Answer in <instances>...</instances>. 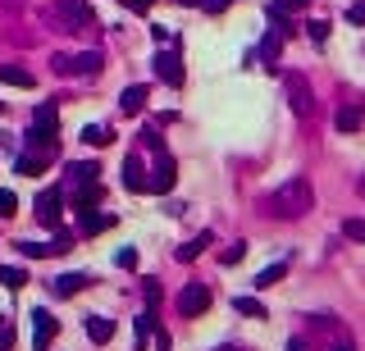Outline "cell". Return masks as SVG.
<instances>
[{"label": "cell", "instance_id": "1", "mask_svg": "<svg viewBox=\"0 0 365 351\" xmlns=\"http://www.w3.org/2000/svg\"><path fill=\"white\" fill-rule=\"evenodd\" d=\"M311 210H315V187L306 173H292L287 183H278V192L265 197V214H274V219H302Z\"/></svg>", "mask_w": 365, "mask_h": 351}, {"label": "cell", "instance_id": "2", "mask_svg": "<svg viewBox=\"0 0 365 351\" xmlns=\"http://www.w3.org/2000/svg\"><path fill=\"white\" fill-rule=\"evenodd\" d=\"M42 18H46V23H55L60 32H82V27L92 23V9L82 5V0H64V5H46Z\"/></svg>", "mask_w": 365, "mask_h": 351}, {"label": "cell", "instance_id": "3", "mask_svg": "<svg viewBox=\"0 0 365 351\" xmlns=\"http://www.w3.org/2000/svg\"><path fill=\"white\" fill-rule=\"evenodd\" d=\"M51 69L60 73V78H96L105 69V60H101V51H82V55H55L51 60Z\"/></svg>", "mask_w": 365, "mask_h": 351}, {"label": "cell", "instance_id": "4", "mask_svg": "<svg viewBox=\"0 0 365 351\" xmlns=\"http://www.w3.org/2000/svg\"><path fill=\"white\" fill-rule=\"evenodd\" d=\"M283 92H287V105H292L297 119H311L315 92H311V82H306V73H283Z\"/></svg>", "mask_w": 365, "mask_h": 351}, {"label": "cell", "instance_id": "5", "mask_svg": "<svg viewBox=\"0 0 365 351\" xmlns=\"http://www.w3.org/2000/svg\"><path fill=\"white\" fill-rule=\"evenodd\" d=\"M174 183H178V160L169 151H156V169H151V178H147V192L165 197V192H174Z\"/></svg>", "mask_w": 365, "mask_h": 351}, {"label": "cell", "instance_id": "6", "mask_svg": "<svg viewBox=\"0 0 365 351\" xmlns=\"http://www.w3.org/2000/svg\"><path fill=\"white\" fill-rule=\"evenodd\" d=\"M210 301H215V297H210V288H206V283H187V288L178 292V301H174V306H178V315H182V319H192V315H206V310H210Z\"/></svg>", "mask_w": 365, "mask_h": 351}, {"label": "cell", "instance_id": "7", "mask_svg": "<svg viewBox=\"0 0 365 351\" xmlns=\"http://www.w3.org/2000/svg\"><path fill=\"white\" fill-rule=\"evenodd\" d=\"M32 328H37V333H32V351H46V347H51V338L60 333V319L42 306V310H32Z\"/></svg>", "mask_w": 365, "mask_h": 351}, {"label": "cell", "instance_id": "8", "mask_svg": "<svg viewBox=\"0 0 365 351\" xmlns=\"http://www.w3.org/2000/svg\"><path fill=\"white\" fill-rule=\"evenodd\" d=\"M60 206H64V192L60 187H46L42 197H37V219H42L46 228H60Z\"/></svg>", "mask_w": 365, "mask_h": 351}, {"label": "cell", "instance_id": "9", "mask_svg": "<svg viewBox=\"0 0 365 351\" xmlns=\"http://www.w3.org/2000/svg\"><path fill=\"white\" fill-rule=\"evenodd\" d=\"M55 137H60L55 128H42V123H32V128L23 133V146H27V151H37V155H55V151H60V142H55Z\"/></svg>", "mask_w": 365, "mask_h": 351}, {"label": "cell", "instance_id": "10", "mask_svg": "<svg viewBox=\"0 0 365 351\" xmlns=\"http://www.w3.org/2000/svg\"><path fill=\"white\" fill-rule=\"evenodd\" d=\"M151 69H156L160 82H169V87H182V60L174 51H160L156 60H151Z\"/></svg>", "mask_w": 365, "mask_h": 351}, {"label": "cell", "instance_id": "11", "mask_svg": "<svg viewBox=\"0 0 365 351\" xmlns=\"http://www.w3.org/2000/svg\"><path fill=\"white\" fill-rule=\"evenodd\" d=\"M147 178H151L147 164H142V155H137V151H132L128 160H123V187H128V192H147Z\"/></svg>", "mask_w": 365, "mask_h": 351}, {"label": "cell", "instance_id": "12", "mask_svg": "<svg viewBox=\"0 0 365 351\" xmlns=\"http://www.w3.org/2000/svg\"><path fill=\"white\" fill-rule=\"evenodd\" d=\"M147 96H151V87H147V82H132V87H123V96H119V110H123V114H142V110H147Z\"/></svg>", "mask_w": 365, "mask_h": 351}, {"label": "cell", "instance_id": "13", "mask_svg": "<svg viewBox=\"0 0 365 351\" xmlns=\"http://www.w3.org/2000/svg\"><path fill=\"white\" fill-rule=\"evenodd\" d=\"M333 128H338L342 137H347V133H361L365 128V110L361 105H342V110L333 114Z\"/></svg>", "mask_w": 365, "mask_h": 351}, {"label": "cell", "instance_id": "14", "mask_svg": "<svg viewBox=\"0 0 365 351\" xmlns=\"http://www.w3.org/2000/svg\"><path fill=\"white\" fill-rule=\"evenodd\" d=\"M206 247H215V233H210V228H206V233H197V238H192V242H182V247L174 251V256L182 260V265H192V260H197V256H201V251H206Z\"/></svg>", "mask_w": 365, "mask_h": 351}, {"label": "cell", "instance_id": "15", "mask_svg": "<svg viewBox=\"0 0 365 351\" xmlns=\"http://www.w3.org/2000/svg\"><path fill=\"white\" fill-rule=\"evenodd\" d=\"M278 51H283V32L274 27V32L261 42V64H265V73H278Z\"/></svg>", "mask_w": 365, "mask_h": 351}, {"label": "cell", "instance_id": "16", "mask_svg": "<svg viewBox=\"0 0 365 351\" xmlns=\"http://www.w3.org/2000/svg\"><path fill=\"white\" fill-rule=\"evenodd\" d=\"M0 82H9V87H23V92H27V87H37V78L27 73L23 64H0Z\"/></svg>", "mask_w": 365, "mask_h": 351}, {"label": "cell", "instance_id": "17", "mask_svg": "<svg viewBox=\"0 0 365 351\" xmlns=\"http://www.w3.org/2000/svg\"><path fill=\"white\" fill-rule=\"evenodd\" d=\"M87 283H92L87 274H60V278L51 283V292H55V297H73V292H82Z\"/></svg>", "mask_w": 365, "mask_h": 351}, {"label": "cell", "instance_id": "18", "mask_svg": "<svg viewBox=\"0 0 365 351\" xmlns=\"http://www.w3.org/2000/svg\"><path fill=\"white\" fill-rule=\"evenodd\" d=\"M46 160H51V155H37V151H23V155H18V160H14V169L23 173V178H37V173L46 169Z\"/></svg>", "mask_w": 365, "mask_h": 351}, {"label": "cell", "instance_id": "19", "mask_svg": "<svg viewBox=\"0 0 365 351\" xmlns=\"http://www.w3.org/2000/svg\"><path fill=\"white\" fill-rule=\"evenodd\" d=\"M96 201H101V178L78 183V192H73V206H78V210H92Z\"/></svg>", "mask_w": 365, "mask_h": 351}, {"label": "cell", "instance_id": "20", "mask_svg": "<svg viewBox=\"0 0 365 351\" xmlns=\"http://www.w3.org/2000/svg\"><path fill=\"white\" fill-rule=\"evenodd\" d=\"M87 338H92V343H110V338H114V319L87 315Z\"/></svg>", "mask_w": 365, "mask_h": 351}, {"label": "cell", "instance_id": "21", "mask_svg": "<svg viewBox=\"0 0 365 351\" xmlns=\"http://www.w3.org/2000/svg\"><path fill=\"white\" fill-rule=\"evenodd\" d=\"M110 214H96V210H78V228L82 233H105V228H110Z\"/></svg>", "mask_w": 365, "mask_h": 351}, {"label": "cell", "instance_id": "22", "mask_svg": "<svg viewBox=\"0 0 365 351\" xmlns=\"http://www.w3.org/2000/svg\"><path fill=\"white\" fill-rule=\"evenodd\" d=\"M233 310H237V315H247V319H265V306L256 297H242V292L233 297Z\"/></svg>", "mask_w": 365, "mask_h": 351}, {"label": "cell", "instance_id": "23", "mask_svg": "<svg viewBox=\"0 0 365 351\" xmlns=\"http://www.w3.org/2000/svg\"><path fill=\"white\" fill-rule=\"evenodd\" d=\"M82 142H87V146H110L114 133L105 128V123H87V128H82Z\"/></svg>", "mask_w": 365, "mask_h": 351}, {"label": "cell", "instance_id": "24", "mask_svg": "<svg viewBox=\"0 0 365 351\" xmlns=\"http://www.w3.org/2000/svg\"><path fill=\"white\" fill-rule=\"evenodd\" d=\"M283 274H287V260H278V265H270V269L256 274V288H274V283H283Z\"/></svg>", "mask_w": 365, "mask_h": 351}, {"label": "cell", "instance_id": "25", "mask_svg": "<svg viewBox=\"0 0 365 351\" xmlns=\"http://www.w3.org/2000/svg\"><path fill=\"white\" fill-rule=\"evenodd\" d=\"M32 123H42V128H55V133H60V110H55V105H51V101H46V105H37V114H32Z\"/></svg>", "mask_w": 365, "mask_h": 351}, {"label": "cell", "instance_id": "26", "mask_svg": "<svg viewBox=\"0 0 365 351\" xmlns=\"http://www.w3.org/2000/svg\"><path fill=\"white\" fill-rule=\"evenodd\" d=\"M242 256H247V242L237 238V242H228V247L219 251V265H224V269H233V265H237V260H242Z\"/></svg>", "mask_w": 365, "mask_h": 351}, {"label": "cell", "instance_id": "27", "mask_svg": "<svg viewBox=\"0 0 365 351\" xmlns=\"http://www.w3.org/2000/svg\"><path fill=\"white\" fill-rule=\"evenodd\" d=\"M0 283H5V288H23V283H27V269H18V265H0Z\"/></svg>", "mask_w": 365, "mask_h": 351}, {"label": "cell", "instance_id": "28", "mask_svg": "<svg viewBox=\"0 0 365 351\" xmlns=\"http://www.w3.org/2000/svg\"><path fill=\"white\" fill-rule=\"evenodd\" d=\"M342 238H347V242H365V219L347 214V219H342Z\"/></svg>", "mask_w": 365, "mask_h": 351}, {"label": "cell", "instance_id": "29", "mask_svg": "<svg viewBox=\"0 0 365 351\" xmlns=\"http://www.w3.org/2000/svg\"><path fill=\"white\" fill-rule=\"evenodd\" d=\"M64 251H73V233L55 228V242H51V256H64Z\"/></svg>", "mask_w": 365, "mask_h": 351}, {"label": "cell", "instance_id": "30", "mask_svg": "<svg viewBox=\"0 0 365 351\" xmlns=\"http://www.w3.org/2000/svg\"><path fill=\"white\" fill-rule=\"evenodd\" d=\"M96 173H101L96 164H69V178H73V183H92Z\"/></svg>", "mask_w": 365, "mask_h": 351}, {"label": "cell", "instance_id": "31", "mask_svg": "<svg viewBox=\"0 0 365 351\" xmlns=\"http://www.w3.org/2000/svg\"><path fill=\"white\" fill-rule=\"evenodd\" d=\"M151 324H156V315H151V310H147V315H137V347H132V351H142V347H147Z\"/></svg>", "mask_w": 365, "mask_h": 351}, {"label": "cell", "instance_id": "32", "mask_svg": "<svg viewBox=\"0 0 365 351\" xmlns=\"http://www.w3.org/2000/svg\"><path fill=\"white\" fill-rule=\"evenodd\" d=\"M306 37H311L315 46H324V42H329V23H320V18H315V23H306Z\"/></svg>", "mask_w": 365, "mask_h": 351}, {"label": "cell", "instance_id": "33", "mask_svg": "<svg viewBox=\"0 0 365 351\" xmlns=\"http://www.w3.org/2000/svg\"><path fill=\"white\" fill-rule=\"evenodd\" d=\"M0 214H5V219H9V214H18V197L9 187H0Z\"/></svg>", "mask_w": 365, "mask_h": 351}, {"label": "cell", "instance_id": "34", "mask_svg": "<svg viewBox=\"0 0 365 351\" xmlns=\"http://www.w3.org/2000/svg\"><path fill=\"white\" fill-rule=\"evenodd\" d=\"M18 251H23L27 260H42V256H51V247H42V242H18Z\"/></svg>", "mask_w": 365, "mask_h": 351}, {"label": "cell", "instance_id": "35", "mask_svg": "<svg viewBox=\"0 0 365 351\" xmlns=\"http://www.w3.org/2000/svg\"><path fill=\"white\" fill-rule=\"evenodd\" d=\"M114 265H119V269H137V251H132V247H123L119 256H114Z\"/></svg>", "mask_w": 365, "mask_h": 351}, {"label": "cell", "instance_id": "36", "mask_svg": "<svg viewBox=\"0 0 365 351\" xmlns=\"http://www.w3.org/2000/svg\"><path fill=\"white\" fill-rule=\"evenodd\" d=\"M347 23L352 27H365V5L357 0V5H347Z\"/></svg>", "mask_w": 365, "mask_h": 351}, {"label": "cell", "instance_id": "37", "mask_svg": "<svg viewBox=\"0 0 365 351\" xmlns=\"http://www.w3.org/2000/svg\"><path fill=\"white\" fill-rule=\"evenodd\" d=\"M278 14H297V9H306V0H274Z\"/></svg>", "mask_w": 365, "mask_h": 351}, {"label": "cell", "instance_id": "38", "mask_svg": "<svg viewBox=\"0 0 365 351\" xmlns=\"http://www.w3.org/2000/svg\"><path fill=\"white\" fill-rule=\"evenodd\" d=\"M160 297H165V292H160V278H147V301H151V306H160Z\"/></svg>", "mask_w": 365, "mask_h": 351}, {"label": "cell", "instance_id": "39", "mask_svg": "<svg viewBox=\"0 0 365 351\" xmlns=\"http://www.w3.org/2000/svg\"><path fill=\"white\" fill-rule=\"evenodd\" d=\"M142 146H151V151H165V146H160V133H156V128L142 133Z\"/></svg>", "mask_w": 365, "mask_h": 351}, {"label": "cell", "instance_id": "40", "mask_svg": "<svg viewBox=\"0 0 365 351\" xmlns=\"http://www.w3.org/2000/svg\"><path fill=\"white\" fill-rule=\"evenodd\" d=\"M201 5H206V14H224V9L233 5V0H201Z\"/></svg>", "mask_w": 365, "mask_h": 351}, {"label": "cell", "instance_id": "41", "mask_svg": "<svg viewBox=\"0 0 365 351\" xmlns=\"http://www.w3.org/2000/svg\"><path fill=\"white\" fill-rule=\"evenodd\" d=\"M9 347H14V324L0 328V351H9Z\"/></svg>", "mask_w": 365, "mask_h": 351}, {"label": "cell", "instance_id": "42", "mask_svg": "<svg viewBox=\"0 0 365 351\" xmlns=\"http://www.w3.org/2000/svg\"><path fill=\"white\" fill-rule=\"evenodd\" d=\"M283 351H311V347H306V338H292V343H287Z\"/></svg>", "mask_w": 365, "mask_h": 351}, {"label": "cell", "instance_id": "43", "mask_svg": "<svg viewBox=\"0 0 365 351\" xmlns=\"http://www.w3.org/2000/svg\"><path fill=\"white\" fill-rule=\"evenodd\" d=\"M357 197L365 201V173H361V178H357Z\"/></svg>", "mask_w": 365, "mask_h": 351}, {"label": "cell", "instance_id": "44", "mask_svg": "<svg viewBox=\"0 0 365 351\" xmlns=\"http://www.w3.org/2000/svg\"><path fill=\"white\" fill-rule=\"evenodd\" d=\"M333 351H357V347H352V343H338V347H333Z\"/></svg>", "mask_w": 365, "mask_h": 351}, {"label": "cell", "instance_id": "45", "mask_svg": "<svg viewBox=\"0 0 365 351\" xmlns=\"http://www.w3.org/2000/svg\"><path fill=\"white\" fill-rule=\"evenodd\" d=\"M215 351H242V347H215Z\"/></svg>", "mask_w": 365, "mask_h": 351}, {"label": "cell", "instance_id": "46", "mask_svg": "<svg viewBox=\"0 0 365 351\" xmlns=\"http://www.w3.org/2000/svg\"><path fill=\"white\" fill-rule=\"evenodd\" d=\"M178 5H201V0H178Z\"/></svg>", "mask_w": 365, "mask_h": 351}, {"label": "cell", "instance_id": "47", "mask_svg": "<svg viewBox=\"0 0 365 351\" xmlns=\"http://www.w3.org/2000/svg\"><path fill=\"white\" fill-rule=\"evenodd\" d=\"M0 328H5V315H0Z\"/></svg>", "mask_w": 365, "mask_h": 351}, {"label": "cell", "instance_id": "48", "mask_svg": "<svg viewBox=\"0 0 365 351\" xmlns=\"http://www.w3.org/2000/svg\"><path fill=\"white\" fill-rule=\"evenodd\" d=\"M0 114H5V101H0Z\"/></svg>", "mask_w": 365, "mask_h": 351}]
</instances>
